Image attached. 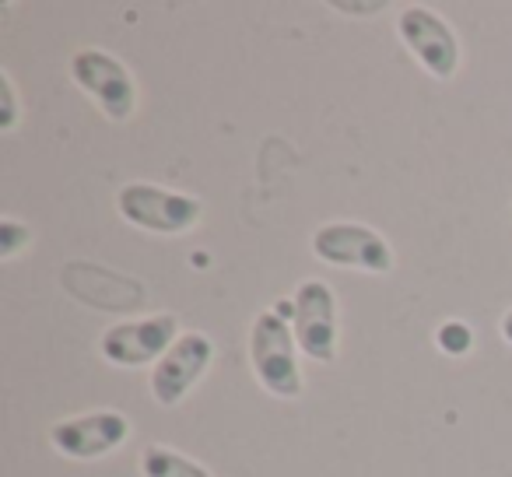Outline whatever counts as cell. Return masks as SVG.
<instances>
[{
	"label": "cell",
	"mask_w": 512,
	"mask_h": 477,
	"mask_svg": "<svg viewBox=\"0 0 512 477\" xmlns=\"http://www.w3.org/2000/svg\"><path fill=\"white\" fill-rule=\"evenodd\" d=\"M299 355L292 323L274 309H260L249 323V369L256 383L278 400H299L306 390Z\"/></svg>",
	"instance_id": "6da1fadb"
},
{
	"label": "cell",
	"mask_w": 512,
	"mask_h": 477,
	"mask_svg": "<svg viewBox=\"0 0 512 477\" xmlns=\"http://www.w3.org/2000/svg\"><path fill=\"white\" fill-rule=\"evenodd\" d=\"M116 214L127 225L151 235H186L204 218V200L183 190H169L158 183H123L116 190Z\"/></svg>",
	"instance_id": "7a4b0ae2"
},
{
	"label": "cell",
	"mask_w": 512,
	"mask_h": 477,
	"mask_svg": "<svg viewBox=\"0 0 512 477\" xmlns=\"http://www.w3.org/2000/svg\"><path fill=\"white\" fill-rule=\"evenodd\" d=\"M67 71H71V81L78 85V92H85L106 120H134L137 106H141V88H137L134 74L120 57L99 50V46H81V50L71 53Z\"/></svg>",
	"instance_id": "3957f363"
},
{
	"label": "cell",
	"mask_w": 512,
	"mask_h": 477,
	"mask_svg": "<svg viewBox=\"0 0 512 477\" xmlns=\"http://www.w3.org/2000/svg\"><path fill=\"white\" fill-rule=\"evenodd\" d=\"M309 250L327 267L376 274V278L397 267V253L386 243V235L362 221H323L309 239Z\"/></svg>",
	"instance_id": "277c9868"
},
{
	"label": "cell",
	"mask_w": 512,
	"mask_h": 477,
	"mask_svg": "<svg viewBox=\"0 0 512 477\" xmlns=\"http://www.w3.org/2000/svg\"><path fill=\"white\" fill-rule=\"evenodd\" d=\"M397 39L414 57V64L425 67L435 81H453L460 74V36L456 29L425 4H407L397 15Z\"/></svg>",
	"instance_id": "5b68a950"
},
{
	"label": "cell",
	"mask_w": 512,
	"mask_h": 477,
	"mask_svg": "<svg viewBox=\"0 0 512 477\" xmlns=\"http://www.w3.org/2000/svg\"><path fill=\"white\" fill-rule=\"evenodd\" d=\"M295 316L292 330L299 351L316 365H330L341 348V309H337V292L323 278H306L292 295Z\"/></svg>",
	"instance_id": "8992f818"
},
{
	"label": "cell",
	"mask_w": 512,
	"mask_h": 477,
	"mask_svg": "<svg viewBox=\"0 0 512 477\" xmlns=\"http://www.w3.org/2000/svg\"><path fill=\"white\" fill-rule=\"evenodd\" d=\"M214 362V341L204 334V330H183L179 341L151 365V376H148V390L155 397L158 407L172 411L179 407L193 390L197 383L207 376Z\"/></svg>",
	"instance_id": "52a82bcc"
},
{
	"label": "cell",
	"mask_w": 512,
	"mask_h": 477,
	"mask_svg": "<svg viewBox=\"0 0 512 477\" xmlns=\"http://www.w3.org/2000/svg\"><path fill=\"white\" fill-rule=\"evenodd\" d=\"M179 341V320L172 313H151L120 320L102 330L99 355L116 369H144L155 365Z\"/></svg>",
	"instance_id": "ba28073f"
},
{
	"label": "cell",
	"mask_w": 512,
	"mask_h": 477,
	"mask_svg": "<svg viewBox=\"0 0 512 477\" xmlns=\"http://www.w3.org/2000/svg\"><path fill=\"white\" fill-rule=\"evenodd\" d=\"M130 439V418L113 407H99V411H85L64 418L50 428V446L67 460H102V456L116 453L123 442Z\"/></svg>",
	"instance_id": "9c48e42d"
},
{
	"label": "cell",
	"mask_w": 512,
	"mask_h": 477,
	"mask_svg": "<svg viewBox=\"0 0 512 477\" xmlns=\"http://www.w3.org/2000/svg\"><path fill=\"white\" fill-rule=\"evenodd\" d=\"M137 467H141V477H214L200 460L165 442H148L137 456Z\"/></svg>",
	"instance_id": "30bf717a"
},
{
	"label": "cell",
	"mask_w": 512,
	"mask_h": 477,
	"mask_svg": "<svg viewBox=\"0 0 512 477\" xmlns=\"http://www.w3.org/2000/svg\"><path fill=\"white\" fill-rule=\"evenodd\" d=\"M474 341H477V334L467 320H442L439 327H435V348L449 358H467L470 351H474Z\"/></svg>",
	"instance_id": "8fae6325"
},
{
	"label": "cell",
	"mask_w": 512,
	"mask_h": 477,
	"mask_svg": "<svg viewBox=\"0 0 512 477\" xmlns=\"http://www.w3.org/2000/svg\"><path fill=\"white\" fill-rule=\"evenodd\" d=\"M29 243H32L29 225H22L18 218L0 221V260H15Z\"/></svg>",
	"instance_id": "7c38bea8"
},
{
	"label": "cell",
	"mask_w": 512,
	"mask_h": 477,
	"mask_svg": "<svg viewBox=\"0 0 512 477\" xmlns=\"http://www.w3.org/2000/svg\"><path fill=\"white\" fill-rule=\"evenodd\" d=\"M0 92H4V109H0V127L15 130L22 123V102H18V88H15V78L11 71H0Z\"/></svg>",
	"instance_id": "4fadbf2b"
},
{
	"label": "cell",
	"mask_w": 512,
	"mask_h": 477,
	"mask_svg": "<svg viewBox=\"0 0 512 477\" xmlns=\"http://www.w3.org/2000/svg\"><path fill=\"white\" fill-rule=\"evenodd\" d=\"M330 8H334L337 15H376L386 4H330Z\"/></svg>",
	"instance_id": "5bb4252c"
},
{
	"label": "cell",
	"mask_w": 512,
	"mask_h": 477,
	"mask_svg": "<svg viewBox=\"0 0 512 477\" xmlns=\"http://www.w3.org/2000/svg\"><path fill=\"white\" fill-rule=\"evenodd\" d=\"M498 337L512 348V309H505L502 320H498Z\"/></svg>",
	"instance_id": "9a60e30c"
}]
</instances>
